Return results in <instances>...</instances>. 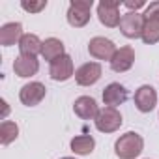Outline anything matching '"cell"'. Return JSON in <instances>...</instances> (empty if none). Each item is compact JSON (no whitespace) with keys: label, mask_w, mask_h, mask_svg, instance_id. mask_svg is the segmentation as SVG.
Instances as JSON below:
<instances>
[{"label":"cell","mask_w":159,"mask_h":159,"mask_svg":"<svg viewBox=\"0 0 159 159\" xmlns=\"http://www.w3.org/2000/svg\"><path fill=\"white\" fill-rule=\"evenodd\" d=\"M142 150H144V139L135 131L120 135L114 142V153L120 159H135L142 153Z\"/></svg>","instance_id":"6da1fadb"},{"label":"cell","mask_w":159,"mask_h":159,"mask_svg":"<svg viewBox=\"0 0 159 159\" xmlns=\"http://www.w3.org/2000/svg\"><path fill=\"white\" fill-rule=\"evenodd\" d=\"M94 6V0H71L67 8V23L73 28H83L90 21V11Z\"/></svg>","instance_id":"7a4b0ae2"},{"label":"cell","mask_w":159,"mask_h":159,"mask_svg":"<svg viewBox=\"0 0 159 159\" xmlns=\"http://www.w3.org/2000/svg\"><path fill=\"white\" fill-rule=\"evenodd\" d=\"M94 124H96V129L101 131V133H114V131L120 129V125L124 124V120H122V114H120L118 109H114V107H103V109H99Z\"/></svg>","instance_id":"3957f363"},{"label":"cell","mask_w":159,"mask_h":159,"mask_svg":"<svg viewBox=\"0 0 159 159\" xmlns=\"http://www.w3.org/2000/svg\"><path fill=\"white\" fill-rule=\"evenodd\" d=\"M98 17H99V23L107 28L120 26V21H122L120 2L118 0H101L98 4Z\"/></svg>","instance_id":"277c9868"},{"label":"cell","mask_w":159,"mask_h":159,"mask_svg":"<svg viewBox=\"0 0 159 159\" xmlns=\"http://www.w3.org/2000/svg\"><path fill=\"white\" fill-rule=\"evenodd\" d=\"M142 30H144V15H142V13L127 11V13L122 15V21H120V32H122L127 39L142 38Z\"/></svg>","instance_id":"5b68a950"},{"label":"cell","mask_w":159,"mask_h":159,"mask_svg":"<svg viewBox=\"0 0 159 159\" xmlns=\"http://www.w3.org/2000/svg\"><path fill=\"white\" fill-rule=\"evenodd\" d=\"M88 52L90 56H94L96 60H109L114 56L116 52V45L114 41H111L109 38H103V36H96L88 41Z\"/></svg>","instance_id":"8992f818"},{"label":"cell","mask_w":159,"mask_h":159,"mask_svg":"<svg viewBox=\"0 0 159 159\" xmlns=\"http://www.w3.org/2000/svg\"><path fill=\"white\" fill-rule=\"evenodd\" d=\"M47 94V88L43 83H38V81H32V83H26L21 90H19V99L23 105L26 107H36L43 101Z\"/></svg>","instance_id":"52a82bcc"},{"label":"cell","mask_w":159,"mask_h":159,"mask_svg":"<svg viewBox=\"0 0 159 159\" xmlns=\"http://www.w3.org/2000/svg\"><path fill=\"white\" fill-rule=\"evenodd\" d=\"M49 75L52 81L56 83H64L67 79H71L75 75V67H73V60L69 54H64L60 58H56L54 62H51L49 66Z\"/></svg>","instance_id":"ba28073f"},{"label":"cell","mask_w":159,"mask_h":159,"mask_svg":"<svg viewBox=\"0 0 159 159\" xmlns=\"http://www.w3.org/2000/svg\"><path fill=\"white\" fill-rule=\"evenodd\" d=\"M101 64L99 62H86L75 71V81L79 86H92L101 79Z\"/></svg>","instance_id":"9c48e42d"},{"label":"cell","mask_w":159,"mask_h":159,"mask_svg":"<svg viewBox=\"0 0 159 159\" xmlns=\"http://www.w3.org/2000/svg\"><path fill=\"white\" fill-rule=\"evenodd\" d=\"M133 101H135V107L140 111V112H152L157 105V92L153 86L150 84H142L140 88H137L135 96H133Z\"/></svg>","instance_id":"30bf717a"},{"label":"cell","mask_w":159,"mask_h":159,"mask_svg":"<svg viewBox=\"0 0 159 159\" xmlns=\"http://www.w3.org/2000/svg\"><path fill=\"white\" fill-rule=\"evenodd\" d=\"M135 64V51L129 45H124L120 49H116L114 56L111 58V69L116 73H125L133 67Z\"/></svg>","instance_id":"8fae6325"},{"label":"cell","mask_w":159,"mask_h":159,"mask_svg":"<svg viewBox=\"0 0 159 159\" xmlns=\"http://www.w3.org/2000/svg\"><path fill=\"white\" fill-rule=\"evenodd\" d=\"M73 111H75V114L81 118V120H96V116H98V112H99V107H98V103H96L94 98H90V96H81V98L75 99Z\"/></svg>","instance_id":"7c38bea8"},{"label":"cell","mask_w":159,"mask_h":159,"mask_svg":"<svg viewBox=\"0 0 159 159\" xmlns=\"http://www.w3.org/2000/svg\"><path fill=\"white\" fill-rule=\"evenodd\" d=\"M13 71L21 79L34 77L39 71V60L36 56H23V54H19L15 58V62H13Z\"/></svg>","instance_id":"4fadbf2b"},{"label":"cell","mask_w":159,"mask_h":159,"mask_svg":"<svg viewBox=\"0 0 159 159\" xmlns=\"http://www.w3.org/2000/svg\"><path fill=\"white\" fill-rule=\"evenodd\" d=\"M127 99V90L125 86H122L120 83H111L109 86H105L103 90V103L107 107H118L122 103H125Z\"/></svg>","instance_id":"5bb4252c"},{"label":"cell","mask_w":159,"mask_h":159,"mask_svg":"<svg viewBox=\"0 0 159 159\" xmlns=\"http://www.w3.org/2000/svg\"><path fill=\"white\" fill-rule=\"evenodd\" d=\"M23 25L21 23H6L0 28V45L2 47H11V45H19L21 38H23Z\"/></svg>","instance_id":"9a60e30c"},{"label":"cell","mask_w":159,"mask_h":159,"mask_svg":"<svg viewBox=\"0 0 159 159\" xmlns=\"http://www.w3.org/2000/svg\"><path fill=\"white\" fill-rule=\"evenodd\" d=\"M41 47H43V41L36 36V34H25L19 41V52L23 56H36L41 54Z\"/></svg>","instance_id":"2e32d148"},{"label":"cell","mask_w":159,"mask_h":159,"mask_svg":"<svg viewBox=\"0 0 159 159\" xmlns=\"http://www.w3.org/2000/svg\"><path fill=\"white\" fill-rule=\"evenodd\" d=\"M64 43L58 39V38H47L45 41H43V47H41V56L51 64V62H54L56 58H60V56H64L66 52H64Z\"/></svg>","instance_id":"e0dca14e"},{"label":"cell","mask_w":159,"mask_h":159,"mask_svg":"<svg viewBox=\"0 0 159 159\" xmlns=\"http://www.w3.org/2000/svg\"><path fill=\"white\" fill-rule=\"evenodd\" d=\"M69 146H71V152L77 155H90L96 148V139L90 135H79L71 139Z\"/></svg>","instance_id":"ac0fdd59"},{"label":"cell","mask_w":159,"mask_h":159,"mask_svg":"<svg viewBox=\"0 0 159 159\" xmlns=\"http://www.w3.org/2000/svg\"><path fill=\"white\" fill-rule=\"evenodd\" d=\"M19 137V125L11 120H4L0 124V144L8 146Z\"/></svg>","instance_id":"d6986e66"},{"label":"cell","mask_w":159,"mask_h":159,"mask_svg":"<svg viewBox=\"0 0 159 159\" xmlns=\"http://www.w3.org/2000/svg\"><path fill=\"white\" fill-rule=\"evenodd\" d=\"M142 41L146 45H153L159 41V19H144Z\"/></svg>","instance_id":"ffe728a7"},{"label":"cell","mask_w":159,"mask_h":159,"mask_svg":"<svg viewBox=\"0 0 159 159\" xmlns=\"http://www.w3.org/2000/svg\"><path fill=\"white\" fill-rule=\"evenodd\" d=\"M21 8L25 11H28V13H39V11H43L47 8V0H36V2H32V0H30V2H28V0H23Z\"/></svg>","instance_id":"44dd1931"},{"label":"cell","mask_w":159,"mask_h":159,"mask_svg":"<svg viewBox=\"0 0 159 159\" xmlns=\"http://www.w3.org/2000/svg\"><path fill=\"white\" fill-rule=\"evenodd\" d=\"M144 19H159V0H155V2H150L144 10Z\"/></svg>","instance_id":"7402d4cb"},{"label":"cell","mask_w":159,"mask_h":159,"mask_svg":"<svg viewBox=\"0 0 159 159\" xmlns=\"http://www.w3.org/2000/svg\"><path fill=\"white\" fill-rule=\"evenodd\" d=\"M124 6H125L129 11H137V13H139V10H140V8H144V6H146V2H144V0H135V2H133V0H125Z\"/></svg>","instance_id":"603a6c76"},{"label":"cell","mask_w":159,"mask_h":159,"mask_svg":"<svg viewBox=\"0 0 159 159\" xmlns=\"http://www.w3.org/2000/svg\"><path fill=\"white\" fill-rule=\"evenodd\" d=\"M0 103H2V107H4V118H6V114L10 112V107H8V103H6V99H2V101H0Z\"/></svg>","instance_id":"cb8c5ba5"},{"label":"cell","mask_w":159,"mask_h":159,"mask_svg":"<svg viewBox=\"0 0 159 159\" xmlns=\"http://www.w3.org/2000/svg\"><path fill=\"white\" fill-rule=\"evenodd\" d=\"M60 159H75V157H60Z\"/></svg>","instance_id":"d4e9b609"}]
</instances>
